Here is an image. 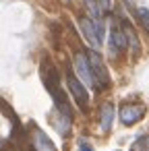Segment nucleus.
Returning <instances> with one entry per match:
<instances>
[{"mask_svg": "<svg viewBox=\"0 0 149 151\" xmlns=\"http://www.w3.org/2000/svg\"><path fill=\"white\" fill-rule=\"evenodd\" d=\"M66 83H68V91L73 93V97H75L77 106H79L81 110H87L89 95H87V91H85V83H81V81H79L71 70H68V75H66Z\"/></svg>", "mask_w": 149, "mask_h": 151, "instance_id": "nucleus-1", "label": "nucleus"}, {"mask_svg": "<svg viewBox=\"0 0 149 151\" xmlns=\"http://www.w3.org/2000/svg\"><path fill=\"white\" fill-rule=\"evenodd\" d=\"M75 68H77V73H79V77L83 79L85 85H93L95 77H93V68H91L89 56H85V54H77V56H75Z\"/></svg>", "mask_w": 149, "mask_h": 151, "instance_id": "nucleus-2", "label": "nucleus"}, {"mask_svg": "<svg viewBox=\"0 0 149 151\" xmlns=\"http://www.w3.org/2000/svg\"><path fill=\"white\" fill-rule=\"evenodd\" d=\"M79 25H81V31L85 33L87 42H89L93 48H97V46L101 44V40H99V27H97V21H95V19H87V17H83V19L79 21Z\"/></svg>", "mask_w": 149, "mask_h": 151, "instance_id": "nucleus-3", "label": "nucleus"}, {"mask_svg": "<svg viewBox=\"0 0 149 151\" xmlns=\"http://www.w3.org/2000/svg\"><path fill=\"white\" fill-rule=\"evenodd\" d=\"M89 62H91V68H93V77H95V81H97V85H108V73H106V66H104V62H101V56L95 52V50H91L89 54Z\"/></svg>", "mask_w": 149, "mask_h": 151, "instance_id": "nucleus-4", "label": "nucleus"}, {"mask_svg": "<svg viewBox=\"0 0 149 151\" xmlns=\"http://www.w3.org/2000/svg\"><path fill=\"white\" fill-rule=\"evenodd\" d=\"M143 114H145V108L141 104H137V106H124L120 110V120L124 124H135L137 120L143 118Z\"/></svg>", "mask_w": 149, "mask_h": 151, "instance_id": "nucleus-5", "label": "nucleus"}, {"mask_svg": "<svg viewBox=\"0 0 149 151\" xmlns=\"http://www.w3.org/2000/svg\"><path fill=\"white\" fill-rule=\"evenodd\" d=\"M126 44H128L126 31H122V29H118V27L110 31V50H112V54L124 52V50H126Z\"/></svg>", "mask_w": 149, "mask_h": 151, "instance_id": "nucleus-6", "label": "nucleus"}, {"mask_svg": "<svg viewBox=\"0 0 149 151\" xmlns=\"http://www.w3.org/2000/svg\"><path fill=\"white\" fill-rule=\"evenodd\" d=\"M112 120H114V106L112 104H104L101 110H99V128H101V132H110Z\"/></svg>", "mask_w": 149, "mask_h": 151, "instance_id": "nucleus-7", "label": "nucleus"}, {"mask_svg": "<svg viewBox=\"0 0 149 151\" xmlns=\"http://www.w3.org/2000/svg\"><path fill=\"white\" fill-rule=\"evenodd\" d=\"M33 145H35V151H56V147L52 145V141L48 139V134L42 128H35V132H33Z\"/></svg>", "mask_w": 149, "mask_h": 151, "instance_id": "nucleus-8", "label": "nucleus"}, {"mask_svg": "<svg viewBox=\"0 0 149 151\" xmlns=\"http://www.w3.org/2000/svg\"><path fill=\"white\" fill-rule=\"evenodd\" d=\"M137 15H139V19H141V23H143V27L149 31V11H147V9H139V11H137Z\"/></svg>", "mask_w": 149, "mask_h": 151, "instance_id": "nucleus-9", "label": "nucleus"}, {"mask_svg": "<svg viewBox=\"0 0 149 151\" xmlns=\"http://www.w3.org/2000/svg\"><path fill=\"white\" fill-rule=\"evenodd\" d=\"M79 151H93V147L85 141H79Z\"/></svg>", "mask_w": 149, "mask_h": 151, "instance_id": "nucleus-10", "label": "nucleus"}, {"mask_svg": "<svg viewBox=\"0 0 149 151\" xmlns=\"http://www.w3.org/2000/svg\"><path fill=\"white\" fill-rule=\"evenodd\" d=\"M97 4H99V11H108L110 9V0H97Z\"/></svg>", "mask_w": 149, "mask_h": 151, "instance_id": "nucleus-11", "label": "nucleus"}, {"mask_svg": "<svg viewBox=\"0 0 149 151\" xmlns=\"http://www.w3.org/2000/svg\"><path fill=\"white\" fill-rule=\"evenodd\" d=\"M87 2H93V0H87Z\"/></svg>", "mask_w": 149, "mask_h": 151, "instance_id": "nucleus-12", "label": "nucleus"}]
</instances>
